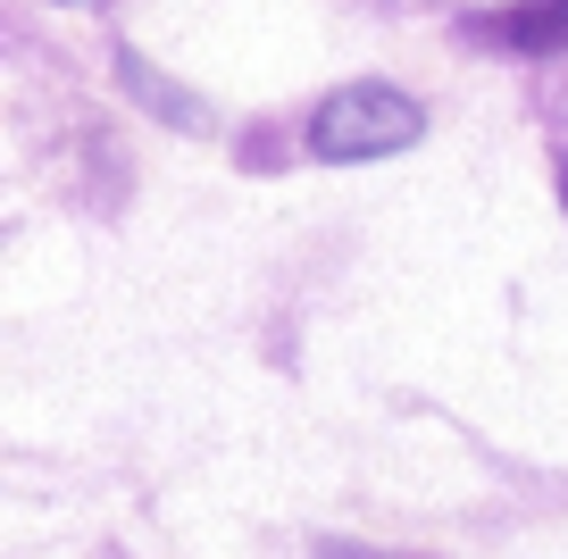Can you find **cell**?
I'll list each match as a JSON object with an SVG mask.
<instances>
[{
	"mask_svg": "<svg viewBox=\"0 0 568 559\" xmlns=\"http://www.w3.org/2000/svg\"><path fill=\"white\" fill-rule=\"evenodd\" d=\"M418 101L393 84H343L335 101L310 118V151L318 159H393L402 142H418Z\"/></svg>",
	"mask_w": 568,
	"mask_h": 559,
	"instance_id": "cell-1",
	"label": "cell"
},
{
	"mask_svg": "<svg viewBox=\"0 0 568 559\" xmlns=\"http://www.w3.org/2000/svg\"><path fill=\"white\" fill-rule=\"evenodd\" d=\"M477 34L501 42V51H518V59H551V51H568V0H510V9H485Z\"/></svg>",
	"mask_w": 568,
	"mask_h": 559,
	"instance_id": "cell-2",
	"label": "cell"
},
{
	"mask_svg": "<svg viewBox=\"0 0 568 559\" xmlns=\"http://www.w3.org/2000/svg\"><path fill=\"white\" fill-rule=\"evenodd\" d=\"M318 559H418V551H368V542H326Z\"/></svg>",
	"mask_w": 568,
	"mask_h": 559,
	"instance_id": "cell-3",
	"label": "cell"
},
{
	"mask_svg": "<svg viewBox=\"0 0 568 559\" xmlns=\"http://www.w3.org/2000/svg\"><path fill=\"white\" fill-rule=\"evenodd\" d=\"M560 201H568V167H560Z\"/></svg>",
	"mask_w": 568,
	"mask_h": 559,
	"instance_id": "cell-4",
	"label": "cell"
}]
</instances>
